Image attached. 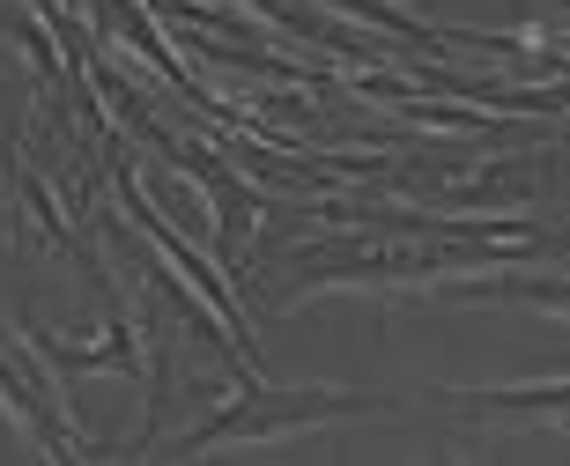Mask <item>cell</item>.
Returning <instances> with one entry per match:
<instances>
[{
    "instance_id": "cell-1",
    "label": "cell",
    "mask_w": 570,
    "mask_h": 466,
    "mask_svg": "<svg viewBox=\"0 0 570 466\" xmlns=\"http://www.w3.org/2000/svg\"><path fill=\"white\" fill-rule=\"evenodd\" d=\"M348 407H363L356 393H289V400H245V407H230V415H215L208 429H193L178 452H208V445H223V437H267V429H296V423H318V415H348Z\"/></svg>"
},
{
    "instance_id": "cell-2",
    "label": "cell",
    "mask_w": 570,
    "mask_h": 466,
    "mask_svg": "<svg viewBox=\"0 0 570 466\" xmlns=\"http://www.w3.org/2000/svg\"><path fill=\"white\" fill-rule=\"evenodd\" d=\"M474 407H519V415H570V385H489L466 393Z\"/></svg>"
}]
</instances>
